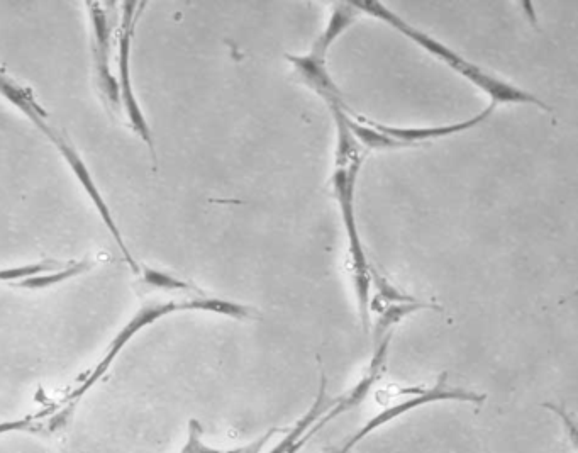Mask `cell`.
Returning a JSON list of instances; mask_svg holds the SVG:
<instances>
[{
	"instance_id": "obj_1",
	"label": "cell",
	"mask_w": 578,
	"mask_h": 453,
	"mask_svg": "<svg viewBox=\"0 0 578 453\" xmlns=\"http://www.w3.org/2000/svg\"><path fill=\"white\" fill-rule=\"evenodd\" d=\"M333 114L336 129H338V145H336V162L331 179L334 197L340 204L341 218L345 226L346 240H348V255H350L351 277L355 284L358 309L362 318L363 330H370V292H372V263L368 262L367 253L363 248L362 236L358 233L355 214V185L358 172L362 168L363 160L367 157V150L363 148L351 133L348 124V106L341 94L324 97Z\"/></svg>"
},
{
	"instance_id": "obj_2",
	"label": "cell",
	"mask_w": 578,
	"mask_h": 453,
	"mask_svg": "<svg viewBox=\"0 0 578 453\" xmlns=\"http://www.w3.org/2000/svg\"><path fill=\"white\" fill-rule=\"evenodd\" d=\"M351 6L355 7L356 11L367 12L370 16L377 17L380 21H384L392 28L397 29L406 38L414 41L417 46H421L424 51H428L429 55H433L436 60L445 63L446 67H450L453 72L462 75L467 82L485 92L490 97V104H494L495 107L501 106V104H533V106L541 107L545 111H551L550 106H546L545 102L540 101L538 97L529 94L526 90L519 89L516 85L497 77L494 73L478 67L477 63L470 62L465 56L448 48L445 43L434 40L433 36H429L421 29L406 23L402 17L394 14L384 4L367 0V2H351Z\"/></svg>"
},
{
	"instance_id": "obj_3",
	"label": "cell",
	"mask_w": 578,
	"mask_h": 453,
	"mask_svg": "<svg viewBox=\"0 0 578 453\" xmlns=\"http://www.w3.org/2000/svg\"><path fill=\"white\" fill-rule=\"evenodd\" d=\"M184 311L182 301H167V302H146L143 308L139 309L138 313L134 314L133 318L129 319L128 325H124L121 331L114 336L111 345L101 358V362L95 365L94 369L90 370V374L85 375L84 382L75 389V391L65 399V408L60 409L53 418H48L45 421V426H48V435L55 433V431L62 430L63 426H67L68 420L72 418V413L75 411L78 401L85 396L92 387L101 381L102 377L107 374V370L111 369L112 364L116 362L119 353L123 352L124 348L128 347V343L133 340L134 336L141 333V331L148 328V326L155 325L156 321L162 318H167L170 314Z\"/></svg>"
},
{
	"instance_id": "obj_4",
	"label": "cell",
	"mask_w": 578,
	"mask_h": 453,
	"mask_svg": "<svg viewBox=\"0 0 578 453\" xmlns=\"http://www.w3.org/2000/svg\"><path fill=\"white\" fill-rule=\"evenodd\" d=\"M146 4L128 2L123 6V24L119 33V73H117V85H119V104L121 111L126 114L129 128L143 140L150 150L153 167L158 168L156 157L155 140L148 119H146L143 107L139 104L138 97L134 94L133 75H131V50H133V36L136 24H138L141 11Z\"/></svg>"
},
{
	"instance_id": "obj_5",
	"label": "cell",
	"mask_w": 578,
	"mask_h": 453,
	"mask_svg": "<svg viewBox=\"0 0 578 453\" xmlns=\"http://www.w3.org/2000/svg\"><path fill=\"white\" fill-rule=\"evenodd\" d=\"M446 379H448V374H441L438 377V382L433 387H406L407 399L392 404V406H385L377 416H373L372 420H368L360 430L356 431L353 437L348 438L345 445L336 453H350L358 443L365 440L368 435H372L373 431L380 430L382 426L389 425V423L401 418L404 414L411 413L414 409L426 406V404L445 403V401L473 404L484 403L485 394L467 391V389H462V387H450Z\"/></svg>"
},
{
	"instance_id": "obj_6",
	"label": "cell",
	"mask_w": 578,
	"mask_h": 453,
	"mask_svg": "<svg viewBox=\"0 0 578 453\" xmlns=\"http://www.w3.org/2000/svg\"><path fill=\"white\" fill-rule=\"evenodd\" d=\"M36 128L56 146V150L60 151V155H62L63 160L67 162L68 167L72 170L78 184L84 189L90 202H92L95 209H97V213L101 216L102 223L106 224L107 231L111 233L112 238L116 241L117 247H119V250H121V253L124 255V260H126V263L129 265V269L133 270L134 274H139V270L141 269H139L138 263L134 262L133 255H131L128 247H126L123 233L117 228L114 216H112L111 207L107 206L106 199L102 196L101 189H99V185L95 182L94 175L90 172V168L87 167V163L84 162V158L80 157V153H78L77 148L73 146L67 133L62 131V129L51 126L48 121L36 124Z\"/></svg>"
},
{
	"instance_id": "obj_7",
	"label": "cell",
	"mask_w": 578,
	"mask_h": 453,
	"mask_svg": "<svg viewBox=\"0 0 578 453\" xmlns=\"http://www.w3.org/2000/svg\"><path fill=\"white\" fill-rule=\"evenodd\" d=\"M90 34H92V62H94L95 85L101 92L102 101L114 112H121L119 85L111 68L112 23L109 7L89 2Z\"/></svg>"
},
{
	"instance_id": "obj_8",
	"label": "cell",
	"mask_w": 578,
	"mask_h": 453,
	"mask_svg": "<svg viewBox=\"0 0 578 453\" xmlns=\"http://www.w3.org/2000/svg\"><path fill=\"white\" fill-rule=\"evenodd\" d=\"M392 336H394V331H390L387 335L375 336V352H373L372 362L368 365L367 372L350 392H346L345 396L336 399L333 408H329L328 413L324 414L323 418L317 420L316 425L312 426V430L307 433L309 438L314 437L317 431L323 430L324 426L331 423L334 418H340L341 414L353 411L367 399L372 387L375 386V382H378V379L385 372Z\"/></svg>"
},
{
	"instance_id": "obj_9",
	"label": "cell",
	"mask_w": 578,
	"mask_h": 453,
	"mask_svg": "<svg viewBox=\"0 0 578 453\" xmlns=\"http://www.w3.org/2000/svg\"><path fill=\"white\" fill-rule=\"evenodd\" d=\"M495 109L497 107L494 104H490L480 114L473 116L472 119L463 121V123L445 124V126H433V128H395V126H385V124L370 121L367 118H365V121H367L368 126L377 129L380 135H384L390 141L392 148L397 150V148L423 145V143H429V141L441 140V138H450V136L458 135V133H465V131L475 128L478 124H484L494 114Z\"/></svg>"
},
{
	"instance_id": "obj_10",
	"label": "cell",
	"mask_w": 578,
	"mask_h": 453,
	"mask_svg": "<svg viewBox=\"0 0 578 453\" xmlns=\"http://www.w3.org/2000/svg\"><path fill=\"white\" fill-rule=\"evenodd\" d=\"M326 375H321V384H319V392L317 398L312 403L311 408L307 409V413L302 416L301 420L297 421L287 435L282 438V442L275 445L270 450V453H297L304 447V443L309 442V431L312 426L316 425L319 418H323L324 414L328 413L329 408H333L336 401H329L328 394H326Z\"/></svg>"
},
{
	"instance_id": "obj_11",
	"label": "cell",
	"mask_w": 578,
	"mask_h": 453,
	"mask_svg": "<svg viewBox=\"0 0 578 453\" xmlns=\"http://www.w3.org/2000/svg\"><path fill=\"white\" fill-rule=\"evenodd\" d=\"M0 96L6 101L11 102L12 106L17 107L23 112L24 116L36 126L38 123L48 121V112L45 107L41 106L31 90L26 89L21 84L7 77L6 72H0Z\"/></svg>"
},
{
	"instance_id": "obj_12",
	"label": "cell",
	"mask_w": 578,
	"mask_h": 453,
	"mask_svg": "<svg viewBox=\"0 0 578 453\" xmlns=\"http://www.w3.org/2000/svg\"><path fill=\"white\" fill-rule=\"evenodd\" d=\"M182 306H184V311H204V313L221 314V316H226V318L239 319V321L255 318V311L245 306V304L226 301V299L207 296V294L185 297V299H182Z\"/></svg>"
},
{
	"instance_id": "obj_13",
	"label": "cell",
	"mask_w": 578,
	"mask_h": 453,
	"mask_svg": "<svg viewBox=\"0 0 578 453\" xmlns=\"http://www.w3.org/2000/svg\"><path fill=\"white\" fill-rule=\"evenodd\" d=\"M95 263L92 260H77V262H68L63 269L53 270L48 274L36 275L33 279L23 280L17 282L12 287H19V289H26V291H43V289H51V287L65 284L68 280L80 277V275L87 274L94 269Z\"/></svg>"
},
{
	"instance_id": "obj_14",
	"label": "cell",
	"mask_w": 578,
	"mask_h": 453,
	"mask_svg": "<svg viewBox=\"0 0 578 453\" xmlns=\"http://www.w3.org/2000/svg\"><path fill=\"white\" fill-rule=\"evenodd\" d=\"M139 275L143 279V284L153 291L173 292V294H184L187 297L206 294L199 287L192 286L187 280L180 279L177 275L165 272V270L143 267L139 270Z\"/></svg>"
},
{
	"instance_id": "obj_15",
	"label": "cell",
	"mask_w": 578,
	"mask_h": 453,
	"mask_svg": "<svg viewBox=\"0 0 578 453\" xmlns=\"http://www.w3.org/2000/svg\"><path fill=\"white\" fill-rule=\"evenodd\" d=\"M65 265H67V263L60 262V260L46 258V260L26 263V265H19V267L0 269V282H9L11 286H14L17 282L33 279L36 275L48 274V272H53V270L63 269Z\"/></svg>"
},
{
	"instance_id": "obj_16",
	"label": "cell",
	"mask_w": 578,
	"mask_h": 453,
	"mask_svg": "<svg viewBox=\"0 0 578 453\" xmlns=\"http://www.w3.org/2000/svg\"><path fill=\"white\" fill-rule=\"evenodd\" d=\"M223 450L211 447L204 442V428L197 420L189 421V433H187V442L180 450V453H221Z\"/></svg>"
},
{
	"instance_id": "obj_17",
	"label": "cell",
	"mask_w": 578,
	"mask_h": 453,
	"mask_svg": "<svg viewBox=\"0 0 578 453\" xmlns=\"http://www.w3.org/2000/svg\"><path fill=\"white\" fill-rule=\"evenodd\" d=\"M278 428H272V430H268L267 433H263L262 437L256 438L253 442L246 443L243 447L233 448V450H224L221 453H262L263 448L270 442V438L278 433Z\"/></svg>"
},
{
	"instance_id": "obj_18",
	"label": "cell",
	"mask_w": 578,
	"mask_h": 453,
	"mask_svg": "<svg viewBox=\"0 0 578 453\" xmlns=\"http://www.w3.org/2000/svg\"><path fill=\"white\" fill-rule=\"evenodd\" d=\"M0 72H4V68L0 67Z\"/></svg>"
}]
</instances>
